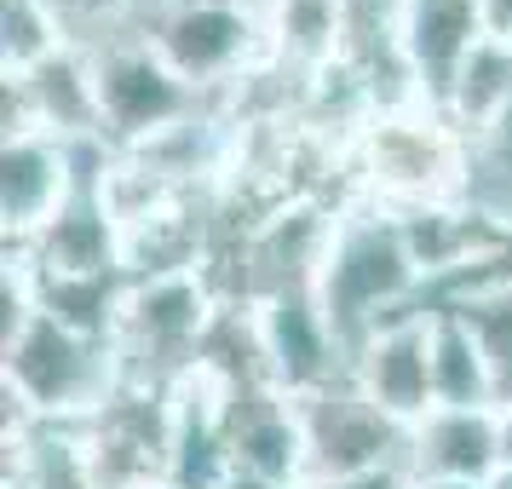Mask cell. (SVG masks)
<instances>
[{
    "mask_svg": "<svg viewBox=\"0 0 512 489\" xmlns=\"http://www.w3.org/2000/svg\"><path fill=\"white\" fill-rule=\"evenodd\" d=\"M409 489H489V484H455V478H409Z\"/></svg>",
    "mask_w": 512,
    "mask_h": 489,
    "instance_id": "17",
    "label": "cell"
},
{
    "mask_svg": "<svg viewBox=\"0 0 512 489\" xmlns=\"http://www.w3.org/2000/svg\"><path fill=\"white\" fill-rule=\"evenodd\" d=\"M489 489H512V466H501V472L489 478Z\"/></svg>",
    "mask_w": 512,
    "mask_h": 489,
    "instance_id": "20",
    "label": "cell"
},
{
    "mask_svg": "<svg viewBox=\"0 0 512 489\" xmlns=\"http://www.w3.org/2000/svg\"><path fill=\"white\" fill-rule=\"evenodd\" d=\"M225 489H277V484H259V478H248V472H231V484Z\"/></svg>",
    "mask_w": 512,
    "mask_h": 489,
    "instance_id": "19",
    "label": "cell"
},
{
    "mask_svg": "<svg viewBox=\"0 0 512 489\" xmlns=\"http://www.w3.org/2000/svg\"><path fill=\"white\" fill-rule=\"evenodd\" d=\"M305 489H409V466H380V472H357V478H323Z\"/></svg>",
    "mask_w": 512,
    "mask_h": 489,
    "instance_id": "15",
    "label": "cell"
},
{
    "mask_svg": "<svg viewBox=\"0 0 512 489\" xmlns=\"http://www.w3.org/2000/svg\"><path fill=\"white\" fill-rule=\"evenodd\" d=\"M507 110H512V41L484 35L478 47L466 52L461 75L449 81L443 116H449V127H455L466 144H472V139H484Z\"/></svg>",
    "mask_w": 512,
    "mask_h": 489,
    "instance_id": "11",
    "label": "cell"
},
{
    "mask_svg": "<svg viewBox=\"0 0 512 489\" xmlns=\"http://www.w3.org/2000/svg\"><path fill=\"white\" fill-rule=\"evenodd\" d=\"M81 185V139L58 133H18L0 156V219H6V248H29L58 225Z\"/></svg>",
    "mask_w": 512,
    "mask_h": 489,
    "instance_id": "7",
    "label": "cell"
},
{
    "mask_svg": "<svg viewBox=\"0 0 512 489\" xmlns=\"http://www.w3.org/2000/svg\"><path fill=\"white\" fill-rule=\"evenodd\" d=\"M87 58H93L98 87V127H104V144H116V150H139L208 110V98L167 64L150 35L110 41Z\"/></svg>",
    "mask_w": 512,
    "mask_h": 489,
    "instance_id": "4",
    "label": "cell"
},
{
    "mask_svg": "<svg viewBox=\"0 0 512 489\" xmlns=\"http://www.w3.org/2000/svg\"><path fill=\"white\" fill-rule=\"evenodd\" d=\"M432 397L438 409H495L484 346L449 305H432Z\"/></svg>",
    "mask_w": 512,
    "mask_h": 489,
    "instance_id": "12",
    "label": "cell"
},
{
    "mask_svg": "<svg viewBox=\"0 0 512 489\" xmlns=\"http://www.w3.org/2000/svg\"><path fill=\"white\" fill-rule=\"evenodd\" d=\"M501 466H512V409H501Z\"/></svg>",
    "mask_w": 512,
    "mask_h": 489,
    "instance_id": "18",
    "label": "cell"
},
{
    "mask_svg": "<svg viewBox=\"0 0 512 489\" xmlns=\"http://www.w3.org/2000/svg\"><path fill=\"white\" fill-rule=\"evenodd\" d=\"M305 420V449H311V478H357V472H380V466H409V426L392 420L351 374L328 380L323 392L294 397Z\"/></svg>",
    "mask_w": 512,
    "mask_h": 489,
    "instance_id": "5",
    "label": "cell"
},
{
    "mask_svg": "<svg viewBox=\"0 0 512 489\" xmlns=\"http://www.w3.org/2000/svg\"><path fill=\"white\" fill-rule=\"evenodd\" d=\"M484 29L512 41V0H484Z\"/></svg>",
    "mask_w": 512,
    "mask_h": 489,
    "instance_id": "16",
    "label": "cell"
},
{
    "mask_svg": "<svg viewBox=\"0 0 512 489\" xmlns=\"http://www.w3.org/2000/svg\"><path fill=\"white\" fill-rule=\"evenodd\" d=\"M317 300H323L346 363L357 357V346L369 340L380 317H392L397 305L426 300V282L403 242L397 213L374 208V202H340L323 271H317Z\"/></svg>",
    "mask_w": 512,
    "mask_h": 489,
    "instance_id": "2",
    "label": "cell"
},
{
    "mask_svg": "<svg viewBox=\"0 0 512 489\" xmlns=\"http://www.w3.org/2000/svg\"><path fill=\"white\" fill-rule=\"evenodd\" d=\"M484 35V0H397V47L432 110H443L449 81Z\"/></svg>",
    "mask_w": 512,
    "mask_h": 489,
    "instance_id": "8",
    "label": "cell"
},
{
    "mask_svg": "<svg viewBox=\"0 0 512 489\" xmlns=\"http://www.w3.org/2000/svg\"><path fill=\"white\" fill-rule=\"evenodd\" d=\"M432 305H449V311L478 334L489 380H495V409H512V288L478 282V288H461V294L432 300Z\"/></svg>",
    "mask_w": 512,
    "mask_h": 489,
    "instance_id": "13",
    "label": "cell"
},
{
    "mask_svg": "<svg viewBox=\"0 0 512 489\" xmlns=\"http://www.w3.org/2000/svg\"><path fill=\"white\" fill-rule=\"evenodd\" d=\"M219 288L208 271H167V277H127L110 323V351L121 363V386L167 392L190 363H202V346L219 317Z\"/></svg>",
    "mask_w": 512,
    "mask_h": 489,
    "instance_id": "3",
    "label": "cell"
},
{
    "mask_svg": "<svg viewBox=\"0 0 512 489\" xmlns=\"http://www.w3.org/2000/svg\"><path fill=\"white\" fill-rule=\"evenodd\" d=\"M0 47H6V75H29L47 58L70 52V41H64V29L52 24V12L41 0H6V41Z\"/></svg>",
    "mask_w": 512,
    "mask_h": 489,
    "instance_id": "14",
    "label": "cell"
},
{
    "mask_svg": "<svg viewBox=\"0 0 512 489\" xmlns=\"http://www.w3.org/2000/svg\"><path fill=\"white\" fill-rule=\"evenodd\" d=\"M501 472V409H432L409 432V478L489 484Z\"/></svg>",
    "mask_w": 512,
    "mask_h": 489,
    "instance_id": "10",
    "label": "cell"
},
{
    "mask_svg": "<svg viewBox=\"0 0 512 489\" xmlns=\"http://www.w3.org/2000/svg\"><path fill=\"white\" fill-rule=\"evenodd\" d=\"M6 369H0V392H6V432H18L29 420L41 426H93L104 403L121 392V363L110 340L75 334L41 305L6 340Z\"/></svg>",
    "mask_w": 512,
    "mask_h": 489,
    "instance_id": "1",
    "label": "cell"
},
{
    "mask_svg": "<svg viewBox=\"0 0 512 489\" xmlns=\"http://www.w3.org/2000/svg\"><path fill=\"white\" fill-rule=\"evenodd\" d=\"M351 380L392 420L415 432L438 409V397H432V305L415 300L397 305L392 317H380L351 357Z\"/></svg>",
    "mask_w": 512,
    "mask_h": 489,
    "instance_id": "6",
    "label": "cell"
},
{
    "mask_svg": "<svg viewBox=\"0 0 512 489\" xmlns=\"http://www.w3.org/2000/svg\"><path fill=\"white\" fill-rule=\"evenodd\" d=\"M231 466L259 484L305 489L311 478V449H305V420L300 403L277 386H254L236 397L231 415Z\"/></svg>",
    "mask_w": 512,
    "mask_h": 489,
    "instance_id": "9",
    "label": "cell"
}]
</instances>
